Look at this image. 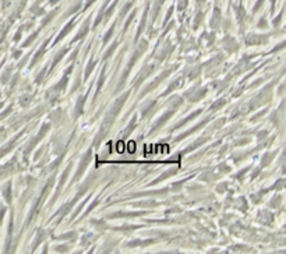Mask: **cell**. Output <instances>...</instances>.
<instances>
[{
	"label": "cell",
	"mask_w": 286,
	"mask_h": 254,
	"mask_svg": "<svg viewBox=\"0 0 286 254\" xmlns=\"http://www.w3.org/2000/svg\"><path fill=\"white\" fill-rule=\"evenodd\" d=\"M169 117H170V112H169V113H166V116H163V117H161V119H159V120H158V123H156V126H155V127H159V126H161L162 123H165V121H166L167 119H169Z\"/></svg>",
	"instance_id": "1"
}]
</instances>
